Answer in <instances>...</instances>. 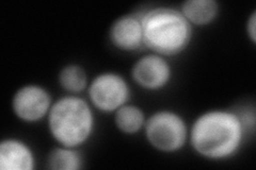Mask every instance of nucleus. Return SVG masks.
Instances as JSON below:
<instances>
[{"instance_id": "f257e3e1", "label": "nucleus", "mask_w": 256, "mask_h": 170, "mask_svg": "<svg viewBox=\"0 0 256 170\" xmlns=\"http://www.w3.org/2000/svg\"><path fill=\"white\" fill-rule=\"evenodd\" d=\"M255 116L226 109L201 113L189 126L188 143L200 157L210 161H226L237 156L246 135L254 130Z\"/></svg>"}, {"instance_id": "f03ea898", "label": "nucleus", "mask_w": 256, "mask_h": 170, "mask_svg": "<svg viewBox=\"0 0 256 170\" xmlns=\"http://www.w3.org/2000/svg\"><path fill=\"white\" fill-rule=\"evenodd\" d=\"M141 13L144 47L150 52L173 58L190 46L194 26L180 9L155 6Z\"/></svg>"}, {"instance_id": "7ed1b4c3", "label": "nucleus", "mask_w": 256, "mask_h": 170, "mask_svg": "<svg viewBox=\"0 0 256 170\" xmlns=\"http://www.w3.org/2000/svg\"><path fill=\"white\" fill-rule=\"evenodd\" d=\"M94 108L80 95H64L54 101L47 127L58 145L80 148L91 140L95 130Z\"/></svg>"}, {"instance_id": "20e7f679", "label": "nucleus", "mask_w": 256, "mask_h": 170, "mask_svg": "<svg viewBox=\"0 0 256 170\" xmlns=\"http://www.w3.org/2000/svg\"><path fill=\"white\" fill-rule=\"evenodd\" d=\"M143 131L148 145L162 153L178 152L188 144L187 121L172 110H159L146 117Z\"/></svg>"}, {"instance_id": "39448f33", "label": "nucleus", "mask_w": 256, "mask_h": 170, "mask_svg": "<svg viewBox=\"0 0 256 170\" xmlns=\"http://www.w3.org/2000/svg\"><path fill=\"white\" fill-rule=\"evenodd\" d=\"M86 92L92 107L105 114H114L130 102L132 97L128 81L116 71H104L96 75L90 81Z\"/></svg>"}, {"instance_id": "423d86ee", "label": "nucleus", "mask_w": 256, "mask_h": 170, "mask_svg": "<svg viewBox=\"0 0 256 170\" xmlns=\"http://www.w3.org/2000/svg\"><path fill=\"white\" fill-rule=\"evenodd\" d=\"M54 103L50 91L40 84H25L13 94L11 108L22 123L36 124L47 118Z\"/></svg>"}, {"instance_id": "0eeeda50", "label": "nucleus", "mask_w": 256, "mask_h": 170, "mask_svg": "<svg viewBox=\"0 0 256 170\" xmlns=\"http://www.w3.org/2000/svg\"><path fill=\"white\" fill-rule=\"evenodd\" d=\"M173 77L171 63L164 56L148 52L134 62L132 67L134 82L148 92H158L170 84Z\"/></svg>"}, {"instance_id": "6e6552de", "label": "nucleus", "mask_w": 256, "mask_h": 170, "mask_svg": "<svg viewBox=\"0 0 256 170\" xmlns=\"http://www.w3.org/2000/svg\"><path fill=\"white\" fill-rule=\"evenodd\" d=\"M110 43L116 49L132 52L144 47L141 13H130L120 16L109 29Z\"/></svg>"}, {"instance_id": "1a4fd4ad", "label": "nucleus", "mask_w": 256, "mask_h": 170, "mask_svg": "<svg viewBox=\"0 0 256 170\" xmlns=\"http://www.w3.org/2000/svg\"><path fill=\"white\" fill-rule=\"evenodd\" d=\"M36 164L34 152L25 141L6 137L0 143V169L34 170Z\"/></svg>"}, {"instance_id": "9d476101", "label": "nucleus", "mask_w": 256, "mask_h": 170, "mask_svg": "<svg viewBox=\"0 0 256 170\" xmlns=\"http://www.w3.org/2000/svg\"><path fill=\"white\" fill-rule=\"evenodd\" d=\"M180 10L192 26L204 27L218 18L220 4L217 0H186Z\"/></svg>"}, {"instance_id": "9b49d317", "label": "nucleus", "mask_w": 256, "mask_h": 170, "mask_svg": "<svg viewBox=\"0 0 256 170\" xmlns=\"http://www.w3.org/2000/svg\"><path fill=\"white\" fill-rule=\"evenodd\" d=\"M114 120L120 132L126 135H134L143 131L146 116L140 107L128 102L114 113Z\"/></svg>"}, {"instance_id": "f8f14e48", "label": "nucleus", "mask_w": 256, "mask_h": 170, "mask_svg": "<svg viewBox=\"0 0 256 170\" xmlns=\"http://www.w3.org/2000/svg\"><path fill=\"white\" fill-rule=\"evenodd\" d=\"M46 164L52 170H80L84 168V160L79 148L58 145L48 153Z\"/></svg>"}, {"instance_id": "ddd939ff", "label": "nucleus", "mask_w": 256, "mask_h": 170, "mask_svg": "<svg viewBox=\"0 0 256 170\" xmlns=\"http://www.w3.org/2000/svg\"><path fill=\"white\" fill-rule=\"evenodd\" d=\"M58 82L62 90L70 95H80L89 86L86 70L79 64H68L63 66L58 75Z\"/></svg>"}, {"instance_id": "4468645a", "label": "nucleus", "mask_w": 256, "mask_h": 170, "mask_svg": "<svg viewBox=\"0 0 256 170\" xmlns=\"http://www.w3.org/2000/svg\"><path fill=\"white\" fill-rule=\"evenodd\" d=\"M246 34L250 40L255 44L256 42V11L254 10L246 20Z\"/></svg>"}]
</instances>
